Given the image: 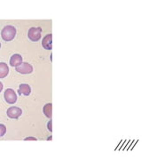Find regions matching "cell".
<instances>
[{
	"label": "cell",
	"mask_w": 142,
	"mask_h": 160,
	"mask_svg": "<svg viewBox=\"0 0 142 160\" xmlns=\"http://www.w3.org/2000/svg\"><path fill=\"white\" fill-rule=\"evenodd\" d=\"M15 35H16V29L13 26H10V25L6 26L1 32L2 38L5 41H11L14 38Z\"/></svg>",
	"instance_id": "1"
},
{
	"label": "cell",
	"mask_w": 142,
	"mask_h": 160,
	"mask_svg": "<svg viewBox=\"0 0 142 160\" xmlns=\"http://www.w3.org/2000/svg\"><path fill=\"white\" fill-rule=\"evenodd\" d=\"M41 32H42L41 28H31L28 30V38L33 42H37L41 38Z\"/></svg>",
	"instance_id": "2"
},
{
	"label": "cell",
	"mask_w": 142,
	"mask_h": 160,
	"mask_svg": "<svg viewBox=\"0 0 142 160\" xmlns=\"http://www.w3.org/2000/svg\"><path fill=\"white\" fill-rule=\"evenodd\" d=\"M15 69L21 74H30L33 71V67L28 62H22L21 65L15 67Z\"/></svg>",
	"instance_id": "3"
},
{
	"label": "cell",
	"mask_w": 142,
	"mask_h": 160,
	"mask_svg": "<svg viewBox=\"0 0 142 160\" xmlns=\"http://www.w3.org/2000/svg\"><path fill=\"white\" fill-rule=\"evenodd\" d=\"M5 100L7 102V103H10V104L15 103L17 101V94L12 89L9 88L5 92Z\"/></svg>",
	"instance_id": "4"
},
{
	"label": "cell",
	"mask_w": 142,
	"mask_h": 160,
	"mask_svg": "<svg viewBox=\"0 0 142 160\" xmlns=\"http://www.w3.org/2000/svg\"><path fill=\"white\" fill-rule=\"evenodd\" d=\"M22 113V109L18 108V107H11L7 109L6 114L10 118H18Z\"/></svg>",
	"instance_id": "5"
},
{
	"label": "cell",
	"mask_w": 142,
	"mask_h": 160,
	"mask_svg": "<svg viewBox=\"0 0 142 160\" xmlns=\"http://www.w3.org/2000/svg\"><path fill=\"white\" fill-rule=\"evenodd\" d=\"M51 44H52V35H46V37L44 38V39H43L42 46H43V47H44L45 49H46V50H51V48H52Z\"/></svg>",
	"instance_id": "6"
},
{
	"label": "cell",
	"mask_w": 142,
	"mask_h": 160,
	"mask_svg": "<svg viewBox=\"0 0 142 160\" xmlns=\"http://www.w3.org/2000/svg\"><path fill=\"white\" fill-rule=\"evenodd\" d=\"M22 63V57L20 54H13L10 59V65L12 67H17Z\"/></svg>",
	"instance_id": "7"
},
{
	"label": "cell",
	"mask_w": 142,
	"mask_h": 160,
	"mask_svg": "<svg viewBox=\"0 0 142 160\" xmlns=\"http://www.w3.org/2000/svg\"><path fill=\"white\" fill-rule=\"evenodd\" d=\"M30 92H31V88L27 84H22L20 86V87H19V90H18L19 94H23L25 96L29 95L30 94Z\"/></svg>",
	"instance_id": "8"
},
{
	"label": "cell",
	"mask_w": 142,
	"mask_h": 160,
	"mask_svg": "<svg viewBox=\"0 0 142 160\" xmlns=\"http://www.w3.org/2000/svg\"><path fill=\"white\" fill-rule=\"evenodd\" d=\"M9 73V68L5 62H0V78H4Z\"/></svg>",
	"instance_id": "9"
},
{
	"label": "cell",
	"mask_w": 142,
	"mask_h": 160,
	"mask_svg": "<svg viewBox=\"0 0 142 160\" xmlns=\"http://www.w3.org/2000/svg\"><path fill=\"white\" fill-rule=\"evenodd\" d=\"M52 104L51 103H47L46 104L45 106H44V108H43V111H44V114L46 115L47 118H51V110H52Z\"/></svg>",
	"instance_id": "10"
},
{
	"label": "cell",
	"mask_w": 142,
	"mask_h": 160,
	"mask_svg": "<svg viewBox=\"0 0 142 160\" xmlns=\"http://www.w3.org/2000/svg\"><path fill=\"white\" fill-rule=\"evenodd\" d=\"M6 132V126L0 124V137H3Z\"/></svg>",
	"instance_id": "11"
},
{
	"label": "cell",
	"mask_w": 142,
	"mask_h": 160,
	"mask_svg": "<svg viewBox=\"0 0 142 160\" xmlns=\"http://www.w3.org/2000/svg\"><path fill=\"white\" fill-rule=\"evenodd\" d=\"M51 123H52V122H51V121H50V122H49V123H48V129H49V131L50 132H51L52 131V128H51Z\"/></svg>",
	"instance_id": "12"
},
{
	"label": "cell",
	"mask_w": 142,
	"mask_h": 160,
	"mask_svg": "<svg viewBox=\"0 0 142 160\" xmlns=\"http://www.w3.org/2000/svg\"><path fill=\"white\" fill-rule=\"evenodd\" d=\"M28 140H36V138H32V137H28L25 139V141H28Z\"/></svg>",
	"instance_id": "13"
},
{
	"label": "cell",
	"mask_w": 142,
	"mask_h": 160,
	"mask_svg": "<svg viewBox=\"0 0 142 160\" xmlns=\"http://www.w3.org/2000/svg\"><path fill=\"white\" fill-rule=\"evenodd\" d=\"M2 90H3V84L0 82V92H2Z\"/></svg>",
	"instance_id": "14"
},
{
	"label": "cell",
	"mask_w": 142,
	"mask_h": 160,
	"mask_svg": "<svg viewBox=\"0 0 142 160\" xmlns=\"http://www.w3.org/2000/svg\"><path fill=\"white\" fill-rule=\"evenodd\" d=\"M0 48H1V43H0Z\"/></svg>",
	"instance_id": "15"
}]
</instances>
